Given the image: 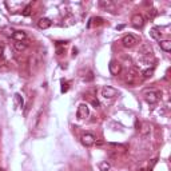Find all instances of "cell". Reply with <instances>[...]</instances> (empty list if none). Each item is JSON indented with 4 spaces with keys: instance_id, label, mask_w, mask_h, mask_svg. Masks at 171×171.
<instances>
[{
    "instance_id": "6da1fadb",
    "label": "cell",
    "mask_w": 171,
    "mask_h": 171,
    "mask_svg": "<svg viewBox=\"0 0 171 171\" xmlns=\"http://www.w3.org/2000/svg\"><path fill=\"white\" fill-rule=\"evenodd\" d=\"M138 79H139V75H138V72L135 71V70H128V71L126 72V78H125V80H126V83L128 86H131V87H134L138 83Z\"/></svg>"
},
{
    "instance_id": "7a4b0ae2",
    "label": "cell",
    "mask_w": 171,
    "mask_h": 171,
    "mask_svg": "<svg viewBox=\"0 0 171 171\" xmlns=\"http://www.w3.org/2000/svg\"><path fill=\"white\" fill-rule=\"evenodd\" d=\"M108 71L112 76H118L122 72V64H120L118 60H111L108 64Z\"/></svg>"
},
{
    "instance_id": "3957f363",
    "label": "cell",
    "mask_w": 171,
    "mask_h": 171,
    "mask_svg": "<svg viewBox=\"0 0 171 171\" xmlns=\"http://www.w3.org/2000/svg\"><path fill=\"white\" fill-rule=\"evenodd\" d=\"M122 43H123V46H125V47H127V48H131V47H134L135 44H138L139 40H138V38H135L134 35L128 33V35H126L125 38L122 39Z\"/></svg>"
},
{
    "instance_id": "277c9868",
    "label": "cell",
    "mask_w": 171,
    "mask_h": 171,
    "mask_svg": "<svg viewBox=\"0 0 171 171\" xmlns=\"http://www.w3.org/2000/svg\"><path fill=\"white\" fill-rule=\"evenodd\" d=\"M80 140H82V143H83V145H84L86 147H91V146L95 145L96 138H95V135H92V134L86 132V134H83V135H82Z\"/></svg>"
},
{
    "instance_id": "5b68a950",
    "label": "cell",
    "mask_w": 171,
    "mask_h": 171,
    "mask_svg": "<svg viewBox=\"0 0 171 171\" xmlns=\"http://www.w3.org/2000/svg\"><path fill=\"white\" fill-rule=\"evenodd\" d=\"M116 95H118V90L112 88V87L106 86L102 88V96L104 99H112V98H115Z\"/></svg>"
},
{
    "instance_id": "8992f818",
    "label": "cell",
    "mask_w": 171,
    "mask_h": 171,
    "mask_svg": "<svg viewBox=\"0 0 171 171\" xmlns=\"http://www.w3.org/2000/svg\"><path fill=\"white\" fill-rule=\"evenodd\" d=\"M131 24L135 27V28H142V27L145 26V18H143V15H140V13H134L131 16Z\"/></svg>"
},
{
    "instance_id": "52a82bcc",
    "label": "cell",
    "mask_w": 171,
    "mask_h": 171,
    "mask_svg": "<svg viewBox=\"0 0 171 171\" xmlns=\"http://www.w3.org/2000/svg\"><path fill=\"white\" fill-rule=\"evenodd\" d=\"M160 96H162L160 91H149L146 94V100L150 104H154V103H156L160 99Z\"/></svg>"
},
{
    "instance_id": "ba28073f",
    "label": "cell",
    "mask_w": 171,
    "mask_h": 171,
    "mask_svg": "<svg viewBox=\"0 0 171 171\" xmlns=\"http://www.w3.org/2000/svg\"><path fill=\"white\" fill-rule=\"evenodd\" d=\"M88 106L84 104V103H82L79 107H78V119H86L87 116H88Z\"/></svg>"
},
{
    "instance_id": "9c48e42d",
    "label": "cell",
    "mask_w": 171,
    "mask_h": 171,
    "mask_svg": "<svg viewBox=\"0 0 171 171\" xmlns=\"http://www.w3.org/2000/svg\"><path fill=\"white\" fill-rule=\"evenodd\" d=\"M51 24H52V22L48 18H42L38 22V27L40 29H47V28H50L51 27Z\"/></svg>"
},
{
    "instance_id": "30bf717a",
    "label": "cell",
    "mask_w": 171,
    "mask_h": 171,
    "mask_svg": "<svg viewBox=\"0 0 171 171\" xmlns=\"http://www.w3.org/2000/svg\"><path fill=\"white\" fill-rule=\"evenodd\" d=\"M12 38L15 42H26L27 39V33L24 31H15L12 35Z\"/></svg>"
},
{
    "instance_id": "8fae6325",
    "label": "cell",
    "mask_w": 171,
    "mask_h": 171,
    "mask_svg": "<svg viewBox=\"0 0 171 171\" xmlns=\"http://www.w3.org/2000/svg\"><path fill=\"white\" fill-rule=\"evenodd\" d=\"M20 74H22L24 78H28L29 76V64H28V62H24L23 64H20Z\"/></svg>"
},
{
    "instance_id": "7c38bea8",
    "label": "cell",
    "mask_w": 171,
    "mask_h": 171,
    "mask_svg": "<svg viewBox=\"0 0 171 171\" xmlns=\"http://www.w3.org/2000/svg\"><path fill=\"white\" fill-rule=\"evenodd\" d=\"M13 47H15V50L18 52H23L28 48V44H27L26 42H15L13 43Z\"/></svg>"
},
{
    "instance_id": "4fadbf2b",
    "label": "cell",
    "mask_w": 171,
    "mask_h": 171,
    "mask_svg": "<svg viewBox=\"0 0 171 171\" xmlns=\"http://www.w3.org/2000/svg\"><path fill=\"white\" fill-rule=\"evenodd\" d=\"M159 46L165 52L171 51V42L170 40H159Z\"/></svg>"
},
{
    "instance_id": "5bb4252c",
    "label": "cell",
    "mask_w": 171,
    "mask_h": 171,
    "mask_svg": "<svg viewBox=\"0 0 171 171\" xmlns=\"http://www.w3.org/2000/svg\"><path fill=\"white\" fill-rule=\"evenodd\" d=\"M98 167H99L100 171H110V169H111V165H110L107 160H103V162H100L99 165H98Z\"/></svg>"
},
{
    "instance_id": "9a60e30c",
    "label": "cell",
    "mask_w": 171,
    "mask_h": 171,
    "mask_svg": "<svg viewBox=\"0 0 171 171\" xmlns=\"http://www.w3.org/2000/svg\"><path fill=\"white\" fill-rule=\"evenodd\" d=\"M150 36H151L152 39H155V40H162L160 38H162V33H160L156 28H152L151 31H150Z\"/></svg>"
},
{
    "instance_id": "2e32d148",
    "label": "cell",
    "mask_w": 171,
    "mask_h": 171,
    "mask_svg": "<svg viewBox=\"0 0 171 171\" xmlns=\"http://www.w3.org/2000/svg\"><path fill=\"white\" fill-rule=\"evenodd\" d=\"M139 130H140V134H142L143 136H147L150 134V131H151V127H150V125H147L146 123V125H143V127L142 128H139Z\"/></svg>"
},
{
    "instance_id": "e0dca14e",
    "label": "cell",
    "mask_w": 171,
    "mask_h": 171,
    "mask_svg": "<svg viewBox=\"0 0 171 171\" xmlns=\"http://www.w3.org/2000/svg\"><path fill=\"white\" fill-rule=\"evenodd\" d=\"M152 75H154V70L152 68H147V70H145V71L142 72L143 79H150Z\"/></svg>"
},
{
    "instance_id": "ac0fdd59",
    "label": "cell",
    "mask_w": 171,
    "mask_h": 171,
    "mask_svg": "<svg viewBox=\"0 0 171 171\" xmlns=\"http://www.w3.org/2000/svg\"><path fill=\"white\" fill-rule=\"evenodd\" d=\"M99 4H100V7H104L106 9H107V8L114 9V4H112V2H110V0H107V2H100Z\"/></svg>"
},
{
    "instance_id": "d6986e66",
    "label": "cell",
    "mask_w": 171,
    "mask_h": 171,
    "mask_svg": "<svg viewBox=\"0 0 171 171\" xmlns=\"http://www.w3.org/2000/svg\"><path fill=\"white\" fill-rule=\"evenodd\" d=\"M147 15H149V18H150V19H152V18H155V16L158 15V11H156L155 8H151V9H149Z\"/></svg>"
},
{
    "instance_id": "ffe728a7",
    "label": "cell",
    "mask_w": 171,
    "mask_h": 171,
    "mask_svg": "<svg viewBox=\"0 0 171 171\" xmlns=\"http://www.w3.org/2000/svg\"><path fill=\"white\" fill-rule=\"evenodd\" d=\"M40 116H42V110H39L38 115H36V118H35V125H33V127L38 126V123H39V120H40Z\"/></svg>"
},
{
    "instance_id": "44dd1931",
    "label": "cell",
    "mask_w": 171,
    "mask_h": 171,
    "mask_svg": "<svg viewBox=\"0 0 171 171\" xmlns=\"http://www.w3.org/2000/svg\"><path fill=\"white\" fill-rule=\"evenodd\" d=\"M29 13H31V5H27L24 8V12H23V15L24 16H28Z\"/></svg>"
},
{
    "instance_id": "7402d4cb",
    "label": "cell",
    "mask_w": 171,
    "mask_h": 171,
    "mask_svg": "<svg viewBox=\"0 0 171 171\" xmlns=\"http://www.w3.org/2000/svg\"><path fill=\"white\" fill-rule=\"evenodd\" d=\"M87 75H88V76H87V78H84V80H86V82H91V80L94 79V75H92V72L90 71L88 74H87Z\"/></svg>"
},
{
    "instance_id": "603a6c76",
    "label": "cell",
    "mask_w": 171,
    "mask_h": 171,
    "mask_svg": "<svg viewBox=\"0 0 171 171\" xmlns=\"http://www.w3.org/2000/svg\"><path fill=\"white\" fill-rule=\"evenodd\" d=\"M94 22H95V24H102L103 19L102 18H95V19H94Z\"/></svg>"
},
{
    "instance_id": "cb8c5ba5",
    "label": "cell",
    "mask_w": 171,
    "mask_h": 171,
    "mask_svg": "<svg viewBox=\"0 0 171 171\" xmlns=\"http://www.w3.org/2000/svg\"><path fill=\"white\" fill-rule=\"evenodd\" d=\"M15 96H16V100L19 102V106L23 107V99H20V95H15Z\"/></svg>"
},
{
    "instance_id": "d4e9b609",
    "label": "cell",
    "mask_w": 171,
    "mask_h": 171,
    "mask_svg": "<svg viewBox=\"0 0 171 171\" xmlns=\"http://www.w3.org/2000/svg\"><path fill=\"white\" fill-rule=\"evenodd\" d=\"M91 104H92L94 107H98V106H99V102H98V100H95V99H92V100H91Z\"/></svg>"
},
{
    "instance_id": "484cf974",
    "label": "cell",
    "mask_w": 171,
    "mask_h": 171,
    "mask_svg": "<svg viewBox=\"0 0 171 171\" xmlns=\"http://www.w3.org/2000/svg\"><path fill=\"white\" fill-rule=\"evenodd\" d=\"M76 52H78V50L74 48V50H72V56H76Z\"/></svg>"
},
{
    "instance_id": "4316f807",
    "label": "cell",
    "mask_w": 171,
    "mask_h": 171,
    "mask_svg": "<svg viewBox=\"0 0 171 171\" xmlns=\"http://www.w3.org/2000/svg\"><path fill=\"white\" fill-rule=\"evenodd\" d=\"M96 143V146H103V142L102 140H98V142H95Z\"/></svg>"
},
{
    "instance_id": "83f0119b",
    "label": "cell",
    "mask_w": 171,
    "mask_h": 171,
    "mask_svg": "<svg viewBox=\"0 0 171 171\" xmlns=\"http://www.w3.org/2000/svg\"><path fill=\"white\" fill-rule=\"evenodd\" d=\"M3 52H4V50H3V47L0 46V56H3Z\"/></svg>"
},
{
    "instance_id": "f1b7e54d",
    "label": "cell",
    "mask_w": 171,
    "mask_h": 171,
    "mask_svg": "<svg viewBox=\"0 0 171 171\" xmlns=\"http://www.w3.org/2000/svg\"><path fill=\"white\" fill-rule=\"evenodd\" d=\"M62 53H63V50L59 48V50H58V55H62Z\"/></svg>"
},
{
    "instance_id": "f546056e",
    "label": "cell",
    "mask_w": 171,
    "mask_h": 171,
    "mask_svg": "<svg viewBox=\"0 0 171 171\" xmlns=\"http://www.w3.org/2000/svg\"><path fill=\"white\" fill-rule=\"evenodd\" d=\"M0 171H4V170H3V169H2V167H0Z\"/></svg>"
},
{
    "instance_id": "4dcf8cb0",
    "label": "cell",
    "mask_w": 171,
    "mask_h": 171,
    "mask_svg": "<svg viewBox=\"0 0 171 171\" xmlns=\"http://www.w3.org/2000/svg\"><path fill=\"white\" fill-rule=\"evenodd\" d=\"M142 171H147V170H146V169H143V170H142Z\"/></svg>"
},
{
    "instance_id": "1f68e13d",
    "label": "cell",
    "mask_w": 171,
    "mask_h": 171,
    "mask_svg": "<svg viewBox=\"0 0 171 171\" xmlns=\"http://www.w3.org/2000/svg\"><path fill=\"white\" fill-rule=\"evenodd\" d=\"M0 135H2V130H0Z\"/></svg>"
}]
</instances>
